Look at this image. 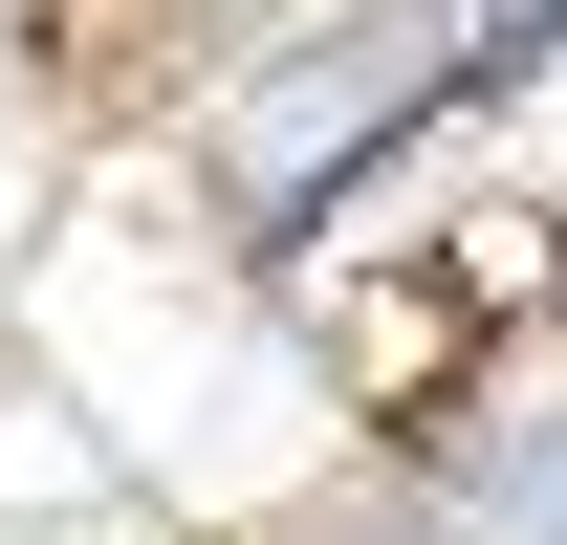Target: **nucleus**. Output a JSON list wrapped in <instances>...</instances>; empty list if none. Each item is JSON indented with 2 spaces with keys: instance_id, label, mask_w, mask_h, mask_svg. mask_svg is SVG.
Segmentation results:
<instances>
[{
  "instance_id": "obj_1",
  "label": "nucleus",
  "mask_w": 567,
  "mask_h": 545,
  "mask_svg": "<svg viewBox=\"0 0 567 545\" xmlns=\"http://www.w3.org/2000/svg\"><path fill=\"white\" fill-rule=\"evenodd\" d=\"M481 88L502 44L458 0H197L153 88V175L240 284H328L481 153Z\"/></svg>"
},
{
  "instance_id": "obj_2",
  "label": "nucleus",
  "mask_w": 567,
  "mask_h": 545,
  "mask_svg": "<svg viewBox=\"0 0 567 545\" xmlns=\"http://www.w3.org/2000/svg\"><path fill=\"white\" fill-rule=\"evenodd\" d=\"M371 480L415 502V545H567V349L502 306L415 414H371Z\"/></svg>"
},
{
  "instance_id": "obj_3",
  "label": "nucleus",
  "mask_w": 567,
  "mask_h": 545,
  "mask_svg": "<svg viewBox=\"0 0 567 545\" xmlns=\"http://www.w3.org/2000/svg\"><path fill=\"white\" fill-rule=\"evenodd\" d=\"M197 0H0V44L22 66H110V44H175Z\"/></svg>"
},
{
  "instance_id": "obj_4",
  "label": "nucleus",
  "mask_w": 567,
  "mask_h": 545,
  "mask_svg": "<svg viewBox=\"0 0 567 545\" xmlns=\"http://www.w3.org/2000/svg\"><path fill=\"white\" fill-rule=\"evenodd\" d=\"M262 545H415V502H393V480L350 459V480H328V502H306V524H262Z\"/></svg>"
},
{
  "instance_id": "obj_5",
  "label": "nucleus",
  "mask_w": 567,
  "mask_h": 545,
  "mask_svg": "<svg viewBox=\"0 0 567 545\" xmlns=\"http://www.w3.org/2000/svg\"><path fill=\"white\" fill-rule=\"evenodd\" d=\"M458 22H481L502 66H524V44H567V0H458Z\"/></svg>"
},
{
  "instance_id": "obj_6",
  "label": "nucleus",
  "mask_w": 567,
  "mask_h": 545,
  "mask_svg": "<svg viewBox=\"0 0 567 545\" xmlns=\"http://www.w3.org/2000/svg\"><path fill=\"white\" fill-rule=\"evenodd\" d=\"M524 328L567 349V218H546V240H524Z\"/></svg>"
}]
</instances>
